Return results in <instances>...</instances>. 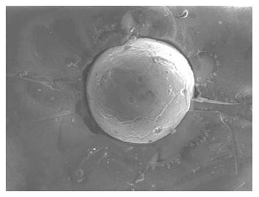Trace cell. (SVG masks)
<instances>
[{
    "mask_svg": "<svg viewBox=\"0 0 259 197\" xmlns=\"http://www.w3.org/2000/svg\"><path fill=\"white\" fill-rule=\"evenodd\" d=\"M195 92L185 55L164 41L139 37L103 52L92 65L86 94L90 113L108 135L149 144L172 134Z\"/></svg>",
    "mask_w": 259,
    "mask_h": 197,
    "instance_id": "6da1fadb",
    "label": "cell"
}]
</instances>
